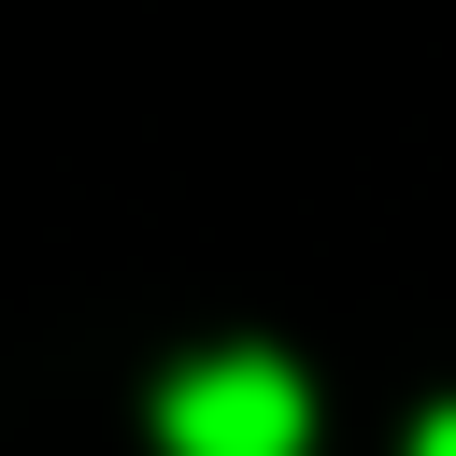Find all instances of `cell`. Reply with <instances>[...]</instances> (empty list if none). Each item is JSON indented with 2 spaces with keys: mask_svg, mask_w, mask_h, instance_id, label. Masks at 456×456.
<instances>
[{
  "mask_svg": "<svg viewBox=\"0 0 456 456\" xmlns=\"http://www.w3.org/2000/svg\"><path fill=\"white\" fill-rule=\"evenodd\" d=\"M413 456H456V413H428V428H413Z\"/></svg>",
  "mask_w": 456,
  "mask_h": 456,
  "instance_id": "7a4b0ae2",
  "label": "cell"
},
{
  "mask_svg": "<svg viewBox=\"0 0 456 456\" xmlns=\"http://www.w3.org/2000/svg\"><path fill=\"white\" fill-rule=\"evenodd\" d=\"M157 442L171 456H314V385L256 342H214L157 385Z\"/></svg>",
  "mask_w": 456,
  "mask_h": 456,
  "instance_id": "6da1fadb",
  "label": "cell"
}]
</instances>
